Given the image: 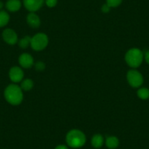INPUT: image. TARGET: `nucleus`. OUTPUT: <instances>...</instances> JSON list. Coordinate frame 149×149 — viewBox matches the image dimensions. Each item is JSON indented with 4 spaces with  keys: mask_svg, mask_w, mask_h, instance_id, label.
I'll use <instances>...</instances> for the list:
<instances>
[{
    "mask_svg": "<svg viewBox=\"0 0 149 149\" xmlns=\"http://www.w3.org/2000/svg\"><path fill=\"white\" fill-rule=\"evenodd\" d=\"M45 65L42 61H38L35 64V69L37 71H42L45 69Z\"/></svg>",
    "mask_w": 149,
    "mask_h": 149,
    "instance_id": "obj_20",
    "label": "nucleus"
},
{
    "mask_svg": "<svg viewBox=\"0 0 149 149\" xmlns=\"http://www.w3.org/2000/svg\"><path fill=\"white\" fill-rule=\"evenodd\" d=\"M5 7L10 12H17L21 9V2L20 0H8Z\"/></svg>",
    "mask_w": 149,
    "mask_h": 149,
    "instance_id": "obj_11",
    "label": "nucleus"
},
{
    "mask_svg": "<svg viewBox=\"0 0 149 149\" xmlns=\"http://www.w3.org/2000/svg\"><path fill=\"white\" fill-rule=\"evenodd\" d=\"M48 44V37L44 33H38L31 39V47L34 51H42Z\"/></svg>",
    "mask_w": 149,
    "mask_h": 149,
    "instance_id": "obj_4",
    "label": "nucleus"
},
{
    "mask_svg": "<svg viewBox=\"0 0 149 149\" xmlns=\"http://www.w3.org/2000/svg\"><path fill=\"white\" fill-rule=\"evenodd\" d=\"M9 77L14 83H18L24 78V71L18 67H13L10 70Z\"/></svg>",
    "mask_w": 149,
    "mask_h": 149,
    "instance_id": "obj_8",
    "label": "nucleus"
},
{
    "mask_svg": "<svg viewBox=\"0 0 149 149\" xmlns=\"http://www.w3.org/2000/svg\"><path fill=\"white\" fill-rule=\"evenodd\" d=\"M10 21V15L6 11L0 10V27L5 26Z\"/></svg>",
    "mask_w": 149,
    "mask_h": 149,
    "instance_id": "obj_14",
    "label": "nucleus"
},
{
    "mask_svg": "<svg viewBox=\"0 0 149 149\" xmlns=\"http://www.w3.org/2000/svg\"><path fill=\"white\" fill-rule=\"evenodd\" d=\"M27 24L32 28H38L40 25V19L39 16L33 12H30V13L26 17Z\"/></svg>",
    "mask_w": 149,
    "mask_h": 149,
    "instance_id": "obj_10",
    "label": "nucleus"
},
{
    "mask_svg": "<svg viewBox=\"0 0 149 149\" xmlns=\"http://www.w3.org/2000/svg\"><path fill=\"white\" fill-rule=\"evenodd\" d=\"M3 40L9 45H15L18 41V35L14 30L6 29L2 32Z\"/></svg>",
    "mask_w": 149,
    "mask_h": 149,
    "instance_id": "obj_7",
    "label": "nucleus"
},
{
    "mask_svg": "<svg viewBox=\"0 0 149 149\" xmlns=\"http://www.w3.org/2000/svg\"><path fill=\"white\" fill-rule=\"evenodd\" d=\"M55 149H68L67 146H64V145H59V146H57L55 148Z\"/></svg>",
    "mask_w": 149,
    "mask_h": 149,
    "instance_id": "obj_23",
    "label": "nucleus"
},
{
    "mask_svg": "<svg viewBox=\"0 0 149 149\" xmlns=\"http://www.w3.org/2000/svg\"><path fill=\"white\" fill-rule=\"evenodd\" d=\"M137 97L143 100L149 99V89L147 88H140L137 92Z\"/></svg>",
    "mask_w": 149,
    "mask_h": 149,
    "instance_id": "obj_15",
    "label": "nucleus"
},
{
    "mask_svg": "<svg viewBox=\"0 0 149 149\" xmlns=\"http://www.w3.org/2000/svg\"><path fill=\"white\" fill-rule=\"evenodd\" d=\"M20 65L24 68H30L34 64V59L32 56L29 54H23L20 56L19 59Z\"/></svg>",
    "mask_w": 149,
    "mask_h": 149,
    "instance_id": "obj_9",
    "label": "nucleus"
},
{
    "mask_svg": "<svg viewBox=\"0 0 149 149\" xmlns=\"http://www.w3.org/2000/svg\"><path fill=\"white\" fill-rule=\"evenodd\" d=\"M144 58L146 60V63L149 64V50L148 51H146V53L144 54Z\"/></svg>",
    "mask_w": 149,
    "mask_h": 149,
    "instance_id": "obj_22",
    "label": "nucleus"
},
{
    "mask_svg": "<svg viewBox=\"0 0 149 149\" xmlns=\"http://www.w3.org/2000/svg\"><path fill=\"white\" fill-rule=\"evenodd\" d=\"M105 145L109 149H115L119 145V140L115 136H110L106 138Z\"/></svg>",
    "mask_w": 149,
    "mask_h": 149,
    "instance_id": "obj_12",
    "label": "nucleus"
},
{
    "mask_svg": "<svg viewBox=\"0 0 149 149\" xmlns=\"http://www.w3.org/2000/svg\"><path fill=\"white\" fill-rule=\"evenodd\" d=\"M110 7H109L107 4H104V5H103L102 7V11L104 13H108L109 11H110Z\"/></svg>",
    "mask_w": 149,
    "mask_h": 149,
    "instance_id": "obj_21",
    "label": "nucleus"
},
{
    "mask_svg": "<svg viewBox=\"0 0 149 149\" xmlns=\"http://www.w3.org/2000/svg\"><path fill=\"white\" fill-rule=\"evenodd\" d=\"M31 37H29V36H26L24 38L20 40L19 41V46L20 48H23V49H25V48H28V46L29 45H31Z\"/></svg>",
    "mask_w": 149,
    "mask_h": 149,
    "instance_id": "obj_17",
    "label": "nucleus"
},
{
    "mask_svg": "<svg viewBox=\"0 0 149 149\" xmlns=\"http://www.w3.org/2000/svg\"><path fill=\"white\" fill-rule=\"evenodd\" d=\"M45 0H24V5L26 9L30 12H36L39 10L43 5Z\"/></svg>",
    "mask_w": 149,
    "mask_h": 149,
    "instance_id": "obj_6",
    "label": "nucleus"
},
{
    "mask_svg": "<svg viewBox=\"0 0 149 149\" xmlns=\"http://www.w3.org/2000/svg\"><path fill=\"white\" fill-rule=\"evenodd\" d=\"M4 7V3L2 2V1H0V10H2Z\"/></svg>",
    "mask_w": 149,
    "mask_h": 149,
    "instance_id": "obj_24",
    "label": "nucleus"
},
{
    "mask_svg": "<svg viewBox=\"0 0 149 149\" xmlns=\"http://www.w3.org/2000/svg\"><path fill=\"white\" fill-rule=\"evenodd\" d=\"M33 81L31 79H26L21 83V88L24 91H30L33 88Z\"/></svg>",
    "mask_w": 149,
    "mask_h": 149,
    "instance_id": "obj_16",
    "label": "nucleus"
},
{
    "mask_svg": "<svg viewBox=\"0 0 149 149\" xmlns=\"http://www.w3.org/2000/svg\"><path fill=\"white\" fill-rule=\"evenodd\" d=\"M144 58V54L139 48H131L125 55V61L130 67L137 68L141 65Z\"/></svg>",
    "mask_w": 149,
    "mask_h": 149,
    "instance_id": "obj_3",
    "label": "nucleus"
},
{
    "mask_svg": "<svg viewBox=\"0 0 149 149\" xmlns=\"http://www.w3.org/2000/svg\"><path fill=\"white\" fill-rule=\"evenodd\" d=\"M66 142L70 148H79L85 145L86 142V137L81 130H72L67 134Z\"/></svg>",
    "mask_w": 149,
    "mask_h": 149,
    "instance_id": "obj_1",
    "label": "nucleus"
},
{
    "mask_svg": "<svg viewBox=\"0 0 149 149\" xmlns=\"http://www.w3.org/2000/svg\"><path fill=\"white\" fill-rule=\"evenodd\" d=\"M91 145L95 148H100L104 144V138L100 134H94L91 138Z\"/></svg>",
    "mask_w": 149,
    "mask_h": 149,
    "instance_id": "obj_13",
    "label": "nucleus"
},
{
    "mask_svg": "<svg viewBox=\"0 0 149 149\" xmlns=\"http://www.w3.org/2000/svg\"><path fill=\"white\" fill-rule=\"evenodd\" d=\"M123 0H106L107 5L110 8H116L121 4Z\"/></svg>",
    "mask_w": 149,
    "mask_h": 149,
    "instance_id": "obj_18",
    "label": "nucleus"
},
{
    "mask_svg": "<svg viewBox=\"0 0 149 149\" xmlns=\"http://www.w3.org/2000/svg\"><path fill=\"white\" fill-rule=\"evenodd\" d=\"M5 100L13 105H18L23 101L24 94L21 87L15 84L9 85L5 91Z\"/></svg>",
    "mask_w": 149,
    "mask_h": 149,
    "instance_id": "obj_2",
    "label": "nucleus"
},
{
    "mask_svg": "<svg viewBox=\"0 0 149 149\" xmlns=\"http://www.w3.org/2000/svg\"><path fill=\"white\" fill-rule=\"evenodd\" d=\"M127 81L132 87L139 88L143 84V77L141 73L136 70H131L127 72Z\"/></svg>",
    "mask_w": 149,
    "mask_h": 149,
    "instance_id": "obj_5",
    "label": "nucleus"
},
{
    "mask_svg": "<svg viewBox=\"0 0 149 149\" xmlns=\"http://www.w3.org/2000/svg\"><path fill=\"white\" fill-rule=\"evenodd\" d=\"M45 4L48 8H54L57 5L58 0H45Z\"/></svg>",
    "mask_w": 149,
    "mask_h": 149,
    "instance_id": "obj_19",
    "label": "nucleus"
}]
</instances>
